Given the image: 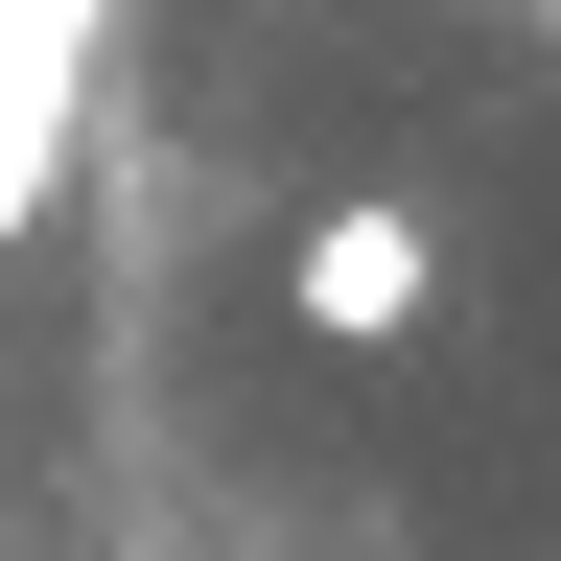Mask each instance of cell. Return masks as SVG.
Segmentation results:
<instances>
[{
    "label": "cell",
    "mask_w": 561,
    "mask_h": 561,
    "mask_svg": "<svg viewBox=\"0 0 561 561\" xmlns=\"http://www.w3.org/2000/svg\"><path fill=\"white\" fill-rule=\"evenodd\" d=\"M421 305H445V234H421V187L305 210V257H280V328H305V351H421Z\"/></svg>",
    "instance_id": "6da1fadb"
},
{
    "label": "cell",
    "mask_w": 561,
    "mask_h": 561,
    "mask_svg": "<svg viewBox=\"0 0 561 561\" xmlns=\"http://www.w3.org/2000/svg\"><path fill=\"white\" fill-rule=\"evenodd\" d=\"M70 94H94V0H0V234L70 164Z\"/></svg>",
    "instance_id": "7a4b0ae2"
}]
</instances>
